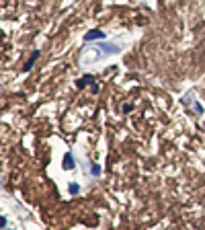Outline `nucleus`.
Wrapping results in <instances>:
<instances>
[{
	"label": "nucleus",
	"mask_w": 205,
	"mask_h": 230,
	"mask_svg": "<svg viewBox=\"0 0 205 230\" xmlns=\"http://www.w3.org/2000/svg\"><path fill=\"white\" fill-rule=\"evenodd\" d=\"M4 224H6V220H4V218H2V216H0V228H2Z\"/></svg>",
	"instance_id": "39448f33"
},
{
	"label": "nucleus",
	"mask_w": 205,
	"mask_h": 230,
	"mask_svg": "<svg viewBox=\"0 0 205 230\" xmlns=\"http://www.w3.org/2000/svg\"><path fill=\"white\" fill-rule=\"evenodd\" d=\"M90 80H92V76H84V78H80V80H78V86L82 89V86H86Z\"/></svg>",
	"instance_id": "f03ea898"
},
{
	"label": "nucleus",
	"mask_w": 205,
	"mask_h": 230,
	"mask_svg": "<svg viewBox=\"0 0 205 230\" xmlns=\"http://www.w3.org/2000/svg\"><path fill=\"white\" fill-rule=\"evenodd\" d=\"M64 164H66V169H72V166H74V162H72V154H66V158H64Z\"/></svg>",
	"instance_id": "7ed1b4c3"
},
{
	"label": "nucleus",
	"mask_w": 205,
	"mask_h": 230,
	"mask_svg": "<svg viewBox=\"0 0 205 230\" xmlns=\"http://www.w3.org/2000/svg\"><path fill=\"white\" fill-rule=\"evenodd\" d=\"M70 191H72V193H76V191H78V185L72 183V185H70Z\"/></svg>",
	"instance_id": "20e7f679"
},
{
	"label": "nucleus",
	"mask_w": 205,
	"mask_h": 230,
	"mask_svg": "<svg viewBox=\"0 0 205 230\" xmlns=\"http://www.w3.org/2000/svg\"><path fill=\"white\" fill-rule=\"evenodd\" d=\"M102 37H105V33H102V31H99V29H94V31H90V33L84 35V39H86V41H92V39H102Z\"/></svg>",
	"instance_id": "f257e3e1"
}]
</instances>
